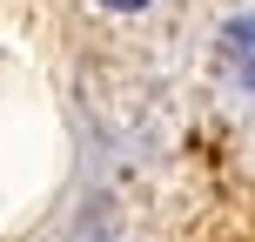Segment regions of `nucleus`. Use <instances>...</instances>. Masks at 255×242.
Segmentation results:
<instances>
[{
    "label": "nucleus",
    "instance_id": "nucleus-1",
    "mask_svg": "<svg viewBox=\"0 0 255 242\" xmlns=\"http://www.w3.org/2000/svg\"><path fill=\"white\" fill-rule=\"evenodd\" d=\"M222 67H229L242 88H255V13H249V20H235L229 34H222Z\"/></svg>",
    "mask_w": 255,
    "mask_h": 242
},
{
    "label": "nucleus",
    "instance_id": "nucleus-2",
    "mask_svg": "<svg viewBox=\"0 0 255 242\" xmlns=\"http://www.w3.org/2000/svg\"><path fill=\"white\" fill-rule=\"evenodd\" d=\"M101 7H121V13H128V7H148V0H101Z\"/></svg>",
    "mask_w": 255,
    "mask_h": 242
}]
</instances>
